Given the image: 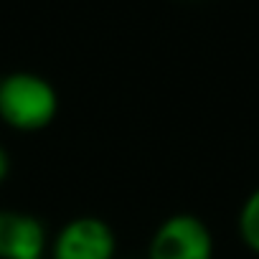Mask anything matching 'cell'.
<instances>
[{
	"label": "cell",
	"mask_w": 259,
	"mask_h": 259,
	"mask_svg": "<svg viewBox=\"0 0 259 259\" xmlns=\"http://www.w3.org/2000/svg\"><path fill=\"white\" fill-rule=\"evenodd\" d=\"M59 114L54 84L31 71H13L0 79V119L21 133L49 127Z\"/></svg>",
	"instance_id": "6da1fadb"
},
{
	"label": "cell",
	"mask_w": 259,
	"mask_h": 259,
	"mask_svg": "<svg viewBox=\"0 0 259 259\" xmlns=\"http://www.w3.org/2000/svg\"><path fill=\"white\" fill-rule=\"evenodd\" d=\"M148 259H213V236L198 216L173 213L155 229Z\"/></svg>",
	"instance_id": "7a4b0ae2"
},
{
	"label": "cell",
	"mask_w": 259,
	"mask_h": 259,
	"mask_svg": "<svg viewBox=\"0 0 259 259\" xmlns=\"http://www.w3.org/2000/svg\"><path fill=\"white\" fill-rule=\"evenodd\" d=\"M117 236L97 216L71 219L51 244V259H114Z\"/></svg>",
	"instance_id": "3957f363"
},
{
	"label": "cell",
	"mask_w": 259,
	"mask_h": 259,
	"mask_svg": "<svg viewBox=\"0 0 259 259\" xmlns=\"http://www.w3.org/2000/svg\"><path fill=\"white\" fill-rule=\"evenodd\" d=\"M46 244L41 219L23 211H0V259H41Z\"/></svg>",
	"instance_id": "277c9868"
},
{
	"label": "cell",
	"mask_w": 259,
	"mask_h": 259,
	"mask_svg": "<svg viewBox=\"0 0 259 259\" xmlns=\"http://www.w3.org/2000/svg\"><path fill=\"white\" fill-rule=\"evenodd\" d=\"M239 236L241 241L259 254V188H254L239 211Z\"/></svg>",
	"instance_id": "5b68a950"
},
{
	"label": "cell",
	"mask_w": 259,
	"mask_h": 259,
	"mask_svg": "<svg viewBox=\"0 0 259 259\" xmlns=\"http://www.w3.org/2000/svg\"><path fill=\"white\" fill-rule=\"evenodd\" d=\"M8 170H11V158H8V153L3 148H0V183L8 178Z\"/></svg>",
	"instance_id": "8992f818"
}]
</instances>
